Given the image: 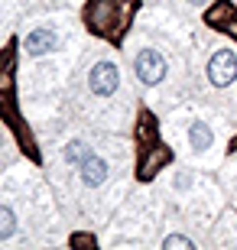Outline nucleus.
<instances>
[{
  "mask_svg": "<svg viewBox=\"0 0 237 250\" xmlns=\"http://www.w3.org/2000/svg\"><path fill=\"white\" fill-rule=\"evenodd\" d=\"M234 78H237V56L231 49L215 52L208 62V82L215 88H228V84H234Z\"/></svg>",
  "mask_w": 237,
  "mask_h": 250,
  "instance_id": "1",
  "label": "nucleus"
},
{
  "mask_svg": "<svg viewBox=\"0 0 237 250\" xmlns=\"http://www.w3.org/2000/svg\"><path fill=\"white\" fill-rule=\"evenodd\" d=\"M133 68H137V78L143 84H159L166 78V59L156 49H140Z\"/></svg>",
  "mask_w": 237,
  "mask_h": 250,
  "instance_id": "2",
  "label": "nucleus"
},
{
  "mask_svg": "<svg viewBox=\"0 0 237 250\" xmlns=\"http://www.w3.org/2000/svg\"><path fill=\"white\" fill-rule=\"evenodd\" d=\"M117 84H120V72H117L114 62H98L91 68V75H88V88H91V94H98V98L114 94Z\"/></svg>",
  "mask_w": 237,
  "mask_h": 250,
  "instance_id": "3",
  "label": "nucleus"
},
{
  "mask_svg": "<svg viewBox=\"0 0 237 250\" xmlns=\"http://www.w3.org/2000/svg\"><path fill=\"white\" fill-rule=\"evenodd\" d=\"M23 49H26L29 56H46V52H55V49H59V36H55L52 29L39 26V29H33V33L26 36Z\"/></svg>",
  "mask_w": 237,
  "mask_h": 250,
  "instance_id": "4",
  "label": "nucleus"
},
{
  "mask_svg": "<svg viewBox=\"0 0 237 250\" xmlns=\"http://www.w3.org/2000/svg\"><path fill=\"white\" fill-rule=\"evenodd\" d=\"M104 179H108V163H104L101 156H91V159H85V163H82V182L88 188L104 186Z\"/></svg>",
  "mask_w": 237,
  "mask_h": 250,
  "instance_id": "5",
  "label": "nucleus"
},
{
  "mask_svg": "<svg viewBox=\"0 0 237 250\" xmlns=\"http://www.w3.org/2000/svg\"><path fill=\"white\" fill-rule=\"evenodd\" d=\"M189 143H192V149H198V153H201V149H208L211 143H215V133H211V127L205 121H195L189 127Z\"/></svg>",
  "mask_w": 237,
  "mask_h": 250,
  "instance_id": "6",
  "label": "nucleus"
},
{
  "mask_svg": "<svg viewBox=\"0 0 237 250\" xmlns=\"http://www.w3.org/2000/svg\"><path fill=\"white\" fill-rule=\"evenodd\" d=\"M91 156H94V153H91V146H88L85 140H72V143L65 146V159L75 163V166H82L85 159H91Z\"/></svg>",
  "mask_w": 237,
  "mask_h": 250,
  "instance_id": "7",
  "label": "nucleus"
},
{
  "mask_svg": "<svg viewBox=\"0 0 237 250\" xmlns=\"http://www.w3.org/2000/svg\"><path fill=\"white\" fill-rule=\"evenodd\" d=\"M13 231H17V214L10 211V208H3V205H0V241L13 237Z\"/></svg>",
  "mask_w": 237,
  "mask_h": 250,
  "instance_id": "8",
  "label": "nucleus"
},
{
  "mask_svg": "<svg viewBox=\"0 0 237 250\" xmlns=\"http://www.w3.org/2000/svg\"><path fill=\"white\" fill-rule=\"evenodd\" d=\"M163 247H166V250H175V247H185V250H192L195 244H192L189 237H182V234H172V237H166V241H163Z\"/></svg>",
  "mask_w": 237,
  "mask_h": 250,
  "instance_id": "9",
  "label": "nucleus"
},
{
  "mask_svg": "<svg viewBox=\"0 0 237 250\" xmlns=\"http://www.w3.org/2000/svg\"><path fill=\"white\" fill-rule=\"evenodd\" d=\"M189 3H195V7H201V3H205V0H189Z\"/></svg>",
  "mask_w": 237,
  "mask_h": 250,
  "instance_id": "10",
  "label": "nucleus"
}]
</instances>
